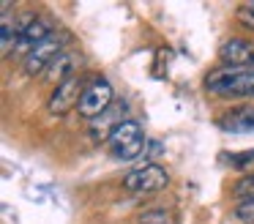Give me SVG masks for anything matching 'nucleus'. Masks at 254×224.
<instances>
[{"instance_id":"13","label":"nucleus","mask_w":254,"mask_h":224,"mask_svg":"<svg viewBox=\"0 0 254 224\" xmlns=\"http://www.w3.org/2000/svg\"><path fill=\"white\" fill-rule=\"evenodd\" d=\"M235 216L241 219L243 224H254V197L252 200H243L235 205Z\"/></svg>"},{"instance_id":"3","label":"nucleus","mask_w":254,"mask_h":224,"mask_svg":"<svg viewBox=\"0 0 254 224\" xmlns=\"http://www.w3.org/2000/svg\"><path fill=\"white\" fill-rule=\"evenodd\" d=\"M167 183H170V175L156 161L139 164V167L128 169L126 178H123V189L131 191V194H153V191H161Z\"/></svg>"},{"instance_id":"1","label":"nucleus","mask_w":254,"mask_h":224,"mask_svg":"<svg viewBox=\"0 0 254 224\" xmlns=\"http://www.w3.org/2000/svg\"><path fill=\"white\" fill-rule=\"evenodd\" d=\"M205 90L219 98L254 96V63L249 66H221L205 76Z\"/></svg>"},{"instance_id":"12","label":"nucleus","mask_w":254,"mask_h":224,"mask_svg":"<svg viewBox=\"0 0 254 224\" xmlns=\"http://www.w3.org/2000/svg\"><path fill=\"white\" fill-rule=\"evenodd\" d=\"M139 224H175L172 222V216L167 211H148V213H142V219H139Z\"/></svg>"},{"instance_id":"5","label":"nucleus","mask_w":254,"mask_h":224,"mask_svg":"<svg viewBox=\"0 0 254 224\" xmlns=\"http://www.w3.org/2000/svg\"><path fill=\"white\" fill-rule=\"evenodd\" d=\"M112 96H115V93H112L110 82L107 79H93L90 85H85L82 98H79V104H77L79 115L88 118V120H99L101 115L112 107Z\"/></svg>"},{"instance_id":"6","label":"nucleus","mask_w":254,"mask_h":224,"mask_svg":"<svg viewBox=\"0 0 254 224\" xmlns=\"http://www.w3.org/2000/svg\"><path fill=\"white\" fill-rule=\"evenodd\" d=\"M55 33V25L44 16H36V14H22L19 19V38H17V52L28 55L33 47H39L47 36Z\"/></svg>"},{"instance_id":"4","label":"nucleus","mask_w":254,"mask_h":224,"mask_svg":"<svg viewBox=\"0 0 254 224\" xmlns=\"http://www.w3.org/2000/svg\"><path fill=\"white\" fill-rule=\"evenodd\" d=\"M66 41H68V38L63 36V33H58V30L52 33V36H47L44 41L39 44V47H33L28 55H25V60H22L25 74H30V76L47 74V69L52 66V60L63 55V47H66Z\"/></svg>"},{"instance_id":"2","label":"nucleus","mask_w":254,"mask_h":224,"mask_svg":"<svg viewBox=\"0 0 254 224\" xmlns=\"http://www.w3.org/2000/svg\"><path fill=\"white\" fill-rule=\"evenodd\" d=\"M107 145H110L112 156H115V158H123V161L142 156V153H145V134H142V126H139L137 120L126 118L123 123L115 126V131L110 134Z\"/></svg>"},{"instance_id":"14","label":"nucleus","mask_w":254,"mask_h":224,"mask_svg":"<svg viewBox=\"0 0 254 224\" xmlns=\"http://www.w3.org/2000/svg\"><path fill=\"white\" fill-rule=\"evenodd\" d=\"M227 161H230L235 169H246V164H249V161H254V150H249V153H235V156H227Z\"/></svg>"},{"instance_id":"9","label":"nucleus","mask_w":254,"mask_h":224,"mask_svg":"<svg viewBox=\"0 0 254 224\" xmlns=\"http://www.w3.org/2000/svg\"><path fill=\"white\" fill-rule=\"evenodd\" d=\"M219 60L224 66H249L254 63V44L243 38H227L219 47Z\"/></svg>"},{"instance_id":"7","label":"nucleus","mask_w":254,"mask_h":224,"mask_svg":"<svg viewBox=\"0 0 254 224\" xmlns=\"http://www.w3.org/2000/svg\"><path fill=\"white\" fill-rule=\"evenodd\" d=\"M82 82H79V76H71V79L61 82V85L55 87V93H52L50 98V112L52 115H66L68 109H74L79 104V98H82Z\"/></svg>"},{"instance_id":"10","label":"nucleus","mask_w":254,"mask_h":224,"mask_svg":"<svg viewBox=\"0 0 254 224\" xmlns=\"http://www.w3.org/2000/svg\"><path fill=\"white\" fill-rule=\"evenodd\" d=\"M77 63H79V58L74 52H63L61 58H55L52 60V66L47 69V79L50 82H55V85H61V82H66V79H71V76H77L74 71H77Z\"/></svg>"},{"instance_id":"8","label":"nucleus","mask_w":254,"mask_h":224,"mask_svg":"<svg viewBox=\"0 0 254 224\" xmlns=\"http://www.w3.org/2000/svg\"><path fill=\"white\" fill-rule=\"evenodd\" d=\"M219 129L227 134H254V107H235L219 118Z\"/></svg>"},{"instance_id":"11","label":"nucleus","mask_w":254,"mask_h":224,"mask_svg":"<svg viewBox=\"0 0 254 224\" xmlns=\"http://www.w3.org/2000/svg\"><path fill=\"white\" fill-rule=\"evenodd\" d=\"M232 194L241 197V202L243 200H252V197H254V172H246L243 178H238L235 186H232Z\"/></svg>"}]
</instances>
